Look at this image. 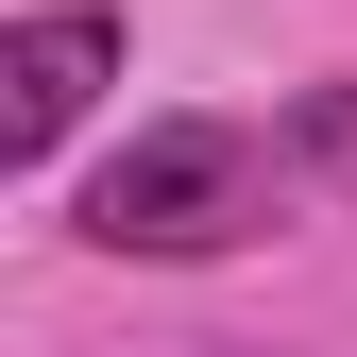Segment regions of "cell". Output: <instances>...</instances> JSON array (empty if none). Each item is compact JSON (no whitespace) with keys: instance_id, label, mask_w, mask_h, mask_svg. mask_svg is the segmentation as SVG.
<instances>
[{"instance_id":"1","label":"cell","mask_w":357,"mask_h":357,"mask_svg":"<svg viewBox=\"0 0 357 357\" xmlns=\"http://www.w3.org/2000/svg\"><path fill=\"white\" fill-rule=\"evenodd\" d=\"M273 204H289V137H255V119H153L137 153H102L68 188V238L85 255H221Z\"/></svg>"},{"instance_id":"2","label":"cell","mask_w":357,"mask_h":357,"mask_svg":"<svg viewBox=\"0 0 357 357\" xmlns=\"http://www.w3.org/2000/svg\"><path fill=\"white\" fill-rule=\"evenodd\" d=\"M102 85H119V17H102V0H34V17L0 34V153L52 170V153L85 137Z\"/></svg>"},{"instance_id":"3","label":"cell","mask_w":357,"mask_h":357,"mask_svg":"<svg viewBox=\"0 0 357 357\" xmlns=\"http://www.w3.org/2000/svg\"><path fill=\"white\" fill-rule=\"evenodd\" d=\"M289 170L306 188H357V85H306L289 102Z\"/></svg>"}]
</instances>
